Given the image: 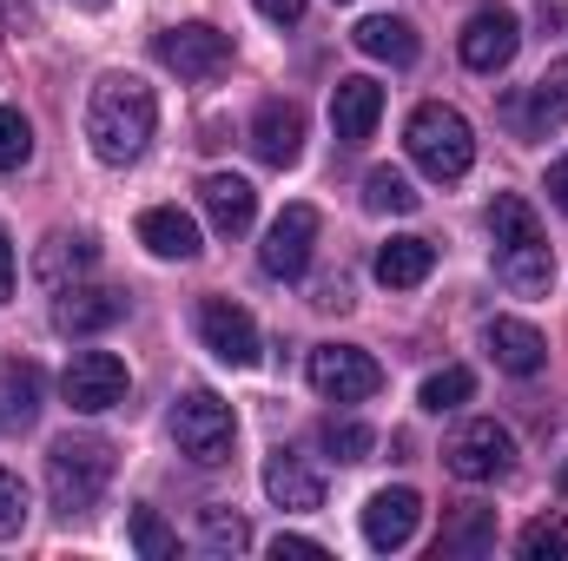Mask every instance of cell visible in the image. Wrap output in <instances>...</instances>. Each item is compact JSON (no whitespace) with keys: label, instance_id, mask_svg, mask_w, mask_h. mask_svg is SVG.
Here are the masks:
<instances>
[{"label":"cell","instance_id":"cell-8","mask_svg":"<svg viewBox=\"0 0 568 561\" xmlns=\"http://www.w3.org/2000/svg\"><path fill=\"white\" fill-rule=\"evenodd\" d=\"M126 390H133V377H126V364H120L113 350H73V364L60 370V397H67L80 417H106V410H120Z\"/></svg>","mask_w":568,"mask_h":561},{"label":"cell","instance_id":"cell-10","mask_svg":"<svg viewBox=\"0 0 568 561\" xmlns=\"http://www.w3.org/2000/svg\"><path fill=\"white\" fill-rule=\"evenodd\" d=\"M199 344L219 357V364H232V370H252L258 364V324H252V310L245 304H232V297H205L199 304Z\"/></svg>","mask_w":568,"mask_h":561},{"label":"cell","instance_id":"cell-24","mask_svg":"<svg viewBox=\"0 0 568 561\" xmlns=\"http://www.w3.org/2000/svg\"><path fill=\"white\" fill-rule=\"evenodd\" d=\"M489 549H496V509H483V502H463V509L443 522V536H436V561L489 555Z\"/></svg>","mask_w":568,"mask_h":561},{"label":"cell","instance_id":"cell-22","mask_svg":"<svg viewBox=\"0 0 568 561\" xmlns=\"http://www.w3.org/2000/svg\"><path fill=\"white\" fill-rule=\"evenodd\" d=\"M140 245L152 258L185 265V258H199V225H192V212H179V205H152L140 218Z\"/></svg>","mask_w":568,"mask_h":561},{"label":"cell","instance_id":"cell-7","mask_svg":"<svg viewBox=\"0 0 568 561\" xmlns=\"http://www.w3.org/2000/svg\"><path fill=\"white\" fill-rule=\"evenodd\" d=\"M443 469H449L456 482H496V476L516 469V436L496 417L463 422V429L449 436V449H443Z\"/></svg>","mask_w":568,"mask_h":561},{"label":"cell","instance_id":"cell-15","mask_svg":"<svg viewBox=\"0 0 568 561\" xmlns=\"http://www.w3.org/2000/svg\"><path fill=\"white\" fill-rule=\"evenodd\" d=\"M120 317H126V290H106V284H73V290H60V304H53V324H60L67 337L113 330Z\"/></svg>","mask_w":568,"mask_h":561},{"label":"cell","instance_id":"cell-30","mask_svg":"<svg viewBox=\"0 0 568 561\" xmlns=\"http://www.w3.org/2000/svg\"><path fill=\"white\" fill-rule=\"evenodd\" d=\"M317 442H324L337 462H364V456L377 449V436H371V429H364L357 417H331L324 429H317Z\"/></svg>","mask_w":568,"mask_h":561},{"label":"cell","instance_id":"cell-4","mask_svg":"<svg viewBox=\"0 0 568 561\" xmlns=\"http://www.w3.org/2000/svg\"><path fill=\"white\" fill-rule=\"evenodd\" d=\"M404 145H410V159L424 165L436 185H456V178L476 165V133H469V120H463L456 106H443V100H429V106L410 113Z\"/></svg>","mask_w":568,"mask_h":561},{"label":"cell","instance_id":"cell-3","mask_svg":"<svg viewBox=\"0 0 568 561\" xmlns=\"http://www.w3.org/2000/svg\"><path fill=\"white\" fill-rule=\"evenodd\" d=\"M113 482V442L106 436H60L47 449V496L60 516H87Z\"/></svg>","mask_w":568,"mask_h":561},{"label":"cell","instance_id":"cell-27","mask_svg":"<svg viewBox=\"0 0 568 561\" xmlns=\"http://www.w3.org/2000/svg\"><path fill=\"white\" fill-rule=\"evenodd\" d=\"M476 397V370L469 364H443L436 377H424V390H417V404H424L429 417H443V410H463Z\"/></svg>","mask_w":568,"mask_h":561},{"label":"cell","instance_id":"cell-11","mask_svg":"<svg viewBox=\"0 0 568 561\" xmlns=\"http://www.w3.org/2000/svg\"><path fill=\"white\" fill-rule=\"evenodd\" d=\"M311 252H317V205H284L265 232V245H258V265L272 278H304Z\"/></svg>","mask_w":568,"mask_h":561},{"label":"cell","instance_id":"cell-25","mask_svg":"<svg viewBox=\"0 0 568 561\" xmlns=\"http://www.w3.org/2000/svg\"><path fill=\"white\" fill-rule=\"evenodd\" d=\"M523 126H529V133H556V126H568V60H556V67L529 86Z\"/></svg>","mask_w":568,"mask_h":561},{"label":"cell","instance_id":"cell-6","mask_svg":"<svg viewBox=\"0 0 568 561\" xmlns=\"http://www.w3.org/2000/svg\"><path fill=\"white\" fill-rule=\"evenodd\" d=\"M152 60L179 80H219L232 67V33H219L212 20H185V27L152 33Z\"/></svg>","mask_w":568,"mask_h":561},{"label":"cell","instance_id":"cell-36","mask_svg":"<svg viewBox=\"0 0 568 561\" xmlns=\"http://www.w3.org/2000/svg\"><path fill=\"white\" fill-rule=\"evenodd\" d=\"M258 13L278 20V27H291V20H304V0H258Z\"/></svg>","mask_w":568,"mask_h":561},{"label":"cell","instance_id":"cell-5","mask_svg":"<svg viewBox=\"0 0 568 561\" xmlns=\"http://www.w3.org/2000/svg\"><path fill=\"white\" fill-rule=\"evenodd\" d=\"M172 442H179V456L199 462V469L232 462V442H239L232 404H225L219 390H185V397L172 404Z\"/></svg>","mask_w":568,"mask_h":561},{"label":"cell","instance_id":"cell-26","mask_svg":"<svg viewBox=\"0 0 568 561\" xmlns=\"http://www.w3.org/2000/svg\"><path fill=\"white\" fill-rule=\"evenodd\" d=\"M364 205H371V212H390V218H410V212L424 205V192H417L397 165H377V172L364 178Z\"/></svg>","mask_w":568,"mask_h":561},{"label":"cell","instance_id":"cell-13","mask_svg":"<svg viewBox=\"0 0 568 561\" xmlns=\"http://www.w3.org/2000/svg\"><path fill=\"white\" fill-rule=\"evenodd\" d=\"M377 120H384V86L371 73H351V80L331 86V133H337V145H364L377 133Z\"/></svg>","mask_w":568,"mask_h":561},{"label":"cell","instance_id":"cell-1","mask_svg":"<svg viewBox=\"0 0 568 561\" xmlns=\"http://www.w3.org/2000/svg\"><path fill=\"white\" fill-rule=\"evenodd\" d=\"M159 126V100L140 73H100L87 93V140L106 165H133Z\"/></svg>","mask_w":568,"mask_h":561},{"label":"cell","instance_id":"cell-12","mask_svg":"<svg viewBox=\"0 0 568 561\" xmlns=\"http://www.w3.org/2000/svg\"><path fill=\"white\" fill-rule=\"evenodd\" d=\"M516 47H523V20H516L509 7L469 13V27H463V40H456V53H463L469 73H503V67L516 60Z\"/></svg>","mask_w":568,"mask_h":561},{"label":"cell","instance_id":"cell-17","mask_svg":"<svg viewBox=\"0 0 568 561\" xmlns=\"http://www.w3.org/2000/svg\"><path fill=\"white\" fill-rule=\"evenodd\" d=\"M93 265H100V245H93V238H67V232H53V238L33 252V278H40V290H53V297L73 290Z\"/></svg>","mask_w":568,"mask_h":561},{"label":"cell","instance_id":"cell-20","mask_svg":"<svg viewBox=\"0 0 568 561\" xmlns=\"http://www.w3.org/2000/svg\"><path fill=\"white\" fill-rule=\"evenodd\" d=\"M489 357L509 370V377H536L549 364V337L523 317H489Z\"/></svg>","mask_w":568,"mask_h":561},{"label":"cell","instance_id":"cell-16","mask_svg":"<svg viewBox=\"0 0 568 561\" xmlns=\"http://www.w3.org/2000/svg\"><path fill=\"white\" fill-rule=\"evenodd\" d=\"M199 205H205L212 232H225V238L252 232V218H258V192H252L239 172H205V185H199Z\"/></svg>","mask_w":568,"mask_h":561},{"label":"cell","instance_id":"cell-34","mask_svg":"<svg viewBox=\"0 0 568 561\" xmlns=\"http://www.w3.org/2000/svg\"><path fill=\"white\" fill-rule=\"evenodd\" d=\"M27 529V482L0 469V536H20Z\"/></svg>","mask_w":568,"mask_h":561},{"label":"cell","instance_id":"cell-21","mask_svg":"<svg viewBox=\"0 0 568 561\" xmlns=\"http://www.w3.org/2000/svg\"><path fill=\"white\" fill-rule=\"evenodd\" d=\"M377 284L384 290H417V284L436 272V245L417 238V232H404V238H390V245H377Z\"/></svg>","mask_w":568,"mask_h":561},{"label":"cell","instance_id":"cell-23","mask_svg":"<svg viewBox=\"0 0 568 561\" xmlns=\"http://www.w3.org/2000/svg\"><path fill=\"white\" fill-rule=\"evenodd\" d=\"M351 40H357V53L390 60V67H410V60H417V27L397 20V13H364V20L351 27Z\"/></svg>","mask_w":568,"mask_h":561},{"label":"cell","instance_id":"cell-28","mask_svg":"<svg viewBox=\"0 0 568 561\" xmlns=\"http://www.w3.org/2000/svg\"><path fill=\"white\" fill-rule=\"evenodd\" d=\"M199 542H205L212 555H245V549H252V522L232 516V509H205V516H199Z\"/></svg>","mask_w":568,"mask_h":561},{"label":"cell","instance_id":"cell-9","mask_svg":"<svg viewBox=\"0 0 568 561\" xmlns=\"http://www.w3.org/2000/svg\"><path fill=\"white\" fill-rule=\"evenodd\" d=\"M311 390L331 404H364L384 390V364L357 344H317L311 350Z\"/></svg>","mask_w":568,"mask_h":561},{"label":"cell","instance_id":"cell-18","mask_svg":"<svg viewBox=\"0 0 568 561\" xmlns=\"http://www.w3.org/2000/svg\"><path fill=\"white\" fill-rule=\"evenodd\" d=\"M252 152L265 159V165H297V152H304V113L291 106V100H265L258 106V120H252Z\"/></svg>","mask_w":568,"mask_h":561},{"label":"cell","instance_id":"cell-19","mask_svg":"<svg viewBox=\"0 0 568 561\" xmlns=\"http://www.w3.org/2000/svg\"><path fill=\"white\" fill-rule=\"evenodd\" d=\"M265 496L278 502V509H324V476L297 456V449H272V462H265Z\"/></svg>","mask_w":568,"mask_h":561},{"label":"cell","instance_id":"cell-31","mask_svg":"<svg viewBox=\"0 0 568 561\" xmlns=\"http://www.w3.org/2000/svg\"><path fill=\"white\" fill-rule=\"evenodd\" d=\"M7 417L13 422H33L40 417V364H7Z\"/></svg>","mask_w":568,"mask_h":561},{"label":"cell","instance_id":"cell-37","mask_svg":"<svg viewBox=\"0 0 568 561\" xmlns=\"http://www.w3.org/2000/svg\"><path fill=\"white\" fill-rule=\"evenodd\" d=\"M549 198H556V212L568 218V152L556 159V165H549Z\"/></svg>","mask_w":568,"mask_h":561},{"label":"cell","instance_id":"cell-35","mask_svg":"<svg viewBox=\"0 0 568 561\" xmlns=\"http://www.w3.org/2000/svg\"><path fill=\"white\" fill-rule=\"evenodd\" d=\"M272 555L278 561H324V542H311V536H278Z\"/></svg>","mask_w":568,"mask_h":561},{"label":"cell","instance_id":"cell-2","mask_svg":"<svg viewBox=\"0 0 568 561\" xmlns=\"http://www.w3.org/2000/svg\"><path fill=\"white\" fill-rule=\"evenodd\" d=\"M489 238H496V278L509 284L516 297H549L556 290V252H549L529 198L496 192L489 198Z\"/></svg>","mask_w":568,"mask_h":561},{"label":"cell","instance_id":"cell-33","mask_svg":"<svg viewBox=\"0 0 568 561\" xmlns=\"http://www.w3.org/2000/svg\"><path fill=\"white\" fill-rule=\"evenodd\" d=\"M133 542H140L145 561H172V555H179V536H172L152 509H133Z\"/></svg>","mask_w":568,"mask_h":561},{"label":"cell","instance_id":"cell-14","mask_svg":"<svg viewBox=\"0 0 568 561\" xmlns=\"http://www.w3.org/2000/svg\"><path fill=\"white\" fill-rule=\"evenodd\" d=\"M417 522H424V496H417V489H377V496L364 502V542H371L377 555L404 549V542L417 536Z\"/></svg>","mask_w":568,"mask_h":561},{"label":"cell","instance_id":"cell-38","mask_svg":"<svg viewBox=\"0 0 568 561\" xmlns=\"http://www.w3.org/2000/svg\"><path fill=\"white\" fill-rule=\"evenodd\" d=\"M13 297V245H7V232H0V304Z\"/></svg>","mask_w":568,"mask_h":561},{"label":"cell","instance_id":"cell-32","mask_svg":"<svg viewBox=\"0 0 568 561\" xmlns=\"http://www.w3.org/2000/svg\"><path fill=\"white\" fill-rule=\"evenodd\" d=\"M33 159V126L20 106H0V172H20Z\"/></svg>","mask_w":568,"mask_h":561},{"label":"cell","instance_id":"cell-29","mask_svg":"<svg viewBox=\"0 0 568 561\" xmlns=\"http://www.w3.org/2000/svg\"><path fill=\"white\" fill-rule=\"evenodd\" d=\"M516 555L523 561H568V522L562 516H536V522L516 536Z\"/></svg>","mask_w":568,"mask_h":561}]
</instances>
